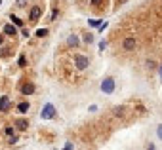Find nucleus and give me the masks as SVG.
<instances>
[{"mask_svg":"<svg viewBox=\"0 0 162 150\" xmlns=\"http://www.w3.org/2000/svg\"><path fill=\"white\" fill-rule=\"evenodd\" d=\"M101 89L105 91V93H112V89H115V80H112V78H107V80H103Z\"/></svg>","mask_w":162,"mask_h":150,"instance_id":"f257e3e1","label":"nucleus"},{"mask_svg":"<svg viewBox=\"0 0 162 150\" xmlns=\"http://www.w3.org/2000/svg\"><path fill=\"white\" fill-rule=\"evenodd\" d=\"M122 48L126 49V52H133V48H136V38H133V36L124 38V42H122Z\"/></svg>","mask_w":162,"mask_h":150,"instance_id":"f03ea898","label":"nucleus"},{"mask_svg":"<svg viewBox=\"0 0 162 150\" xmlns=\"http://www.w3.org/2000/svg\"><path fill=\"white\" fill-rule=\"evenodd\" d=\"M74 63H76V68H86L90 65V61H88V57H82V55H76L74 57Z\"/></svg>","mask_w":162,"mask_h":150,"instance_id":"7ed1b4c3","label":"nucleus"},{"mask_svg":"<svg viewBox=\"0 0 162 150\" xmlns=\"http://www.w3.org/2000/svg\"><path fill=\"white\" fill-rule=\"evenodd\" d=\"M40 13H42V10H40V6H34V8L31 10V15H29V21H31V23H36V21H38V17H40Z\"/></svg>","mask_w":162,"mask_h":150,"instance_id":"20e7f679","label":"nucleus"},{"mask_svg":"<svg viewBox=\"0 0 162 150\" xmlns=\"http://www.w3.org/2000/svg\"><path fill=\"white\" fill-rule=\"evenodd\" d=\"M53 112H55L53 106H52V105H46L44 110H42V118H46V120H48V118H53Z\"/></svg>","mask_w":162,"mask_h":150,"instance_id":"39448f33","label":"nucleus"},{"mask_svg":"<svg viewBox=\"0 0 162 150\" xmlns=\"http://www.w3.org/2000/svg\"><path fill=\"white\" fill-rule=\"evenodd\" d=\"M8 108H12L10 99H8V97H2V99H0V112H6Z\"/></svg>","mask_w":162,"mask_h":150,"instance_id":"423d86ee","label":"nucleus"},{"mask_svg":"<svg viewBox=\"0 0 162 150\" xmlns=\"http://www.w3.org/2000/svg\"><path fill=\"white\" fill-rule=\"evenodd\" d=\"M21 91H23V95H31L33 91H34V85L33 84H25L23 88H21Z\"/></svg>","mask_w":162,"mask_h":150,"instance_id":"0eeeda50","label":"nucleus"},{"mask_svg":"<svg viewBox=\"0 0 162 150\" xmlns=\"http://www.w3.org/2000/svg\"><path fill=\"white\" fill-rule=\"evenodd\" d=\"M16 127L17 129H27V127H29V122H27V120H16Z\"/></svg>","mask_w":162,"mask_h":150,"instance_id":"6e6552de","label":"nucleus"},{"mask_svg":"<svg viewBox=\"0 0 162 150\" xmlns=\"http://www.w3.org/2000/svg\"><path fill=\"white\" fill-rule=\"evenodd\" d=\"M4 32L8 34V36H16V32H17V31H16V27H12V25H6V27H4Z\"/></svg>","mask_w":162,"mask_h":150,"instance_id":"1a4fd4ad","label":"nucleus"},{"mask_svg":"<svg viewBox=\"0 0 162 150\" xmlns=\"http://www.w3.org/2000/svg\"><path fill=\"white\" fill-rule=\"evenodd\" d=\"M17 110H19L21 114H25L27 110H29V103H19V106H17Z\"/></svg>","mask_w":162,"mask_h":150,"instance_id":"9d476101","label":"nucleus"},{"mask_svg":"<svg viewBox=\"0 0 162 150\" xmlns=\"http://www.w3.org/2000/svg\"><path fill=\"white\" fill-rule=\"evenodd\" d=\"M76 44H78V38H76V36H71V38H69V46H76Z\"/></svg>","mask_w":162,"mask_h":150,"instance_id":"9b49d317","label":"nucleus"},{"mask_svg":"<svg viewBox=\"0 0 162 150\" xmlns=\"http://www.w3.org/2000/svg\"><path fill=\"white\" fill-rule=\"evenodd\" d=\"M12 21H13V23H16L17 27H21V25H23V21H21L19 17H16V15H12Z\"/></svg>","mask_w":162,"mask_h":150,"instance_id":"f8f14e48","label":"nucleus"},{"mask_svg":"<svg viewBox=\"0 0 162 150\" xmlns=\"http://www.w3.org/2000/svg\"><path fill=\"white\" fill-rule=\"evenodd\" d=\"M46 34H48V31H46V28H42V31H38V32H36V36H40V38H42V36H46Z\"/></svg>","mask_w":162,"mask_h":150,"instance_id":"ddd939ff","label":"nucleus"},{"mask_svg":"<svg viewBox=\"0 0 162 150\" xmlns=\"http://www.w3.org/2000/svg\"><path fill=\"white\" fill-rule=\"evenodd\" d=\"M17 6H21V8H25V6H27V0H17Z\"/></svg>","mask_w":162,"mask_h":150,"instance_id":"4468645a","label":"nucleus"},{"mask_svg":"<svg viewBox=\"0 0 162 150\" xmlns=\"http://www.w3.org/2000/svg\"><path fill=\"white\" fill-rule=\"evenodd\" d=\"M147 67H149V68H157V63H154V61H149V63H147Z\"/></svg>","mask_w":162,"mask_h":150,"instance_id":"2eb2a0df","label":"nucleus"},{"mask_svg":"<svg viewBox=\"0 0 162 150\" xmlns=\"http://www.w3.org/2000/svg\"><path fill=\"white\" fill-rule=\"evenodd\" d=\"M19 67H25V57H23V55L19 57Z\"/></svg>","mask_w":162,"mask_h":150,"instance_id":"dca6fc26","label":"nucleus"},{"mask_svg":"<svg viewBox=\"0 0 162 150\" xmlns=\"http://www.w3.org/2000/svg\"><path fill=\"white\" fill-rule=\"evenodd\" d=\"M6 135H13V127H6Z\"/></svg>","mask_w":162,"mask_h":150,"instance_id":"f3484780","label":"nucleus"},{"mask_svg":"<svg viewBox=\"0 0 162 150\" xmlns=\"http://www.w3.org/2000/svg\"><path fill=\"white\" fill-rule=\"evenodd\" d=\"M99 23H101V21H90V25H91V27H99Z\"/></svg>","mask_w":162,"mask_h":150,"instance_id":"a211bd4d","label":"nucleus"},{"mask_svg":"<svg viewBox=\"0 0 162 150\" xmlns=\"http://www.w3.org/2000/svg\"><path fill=\"white\" fill-rule=\"evenodd\" d=\"M91 40H94V38H91V36H90V34H88V36H84V42H88V44H90V42H91Z\"/></svg>","mask_w":162,"mask_h":150,"instance_id":"6ab92c4d","label":"nucleus"},{"mask_svg":"<svg viewBox=\"0 0 162 150\" xmlns=\"http://www.w3.org/2000/svg\"><path fill=\"white\" fill-rule=\"evenodd\" d=\"M158 135H160V137H162V127H160V129H158Z\"/></svg>","mask_w":162,"mask_h":150,"instance_id":"aec40b11","label":"nucleus"},{"mask_svg":"<svg viewBox=\"0 0 162 150\" xmlns=\"http://www.w3.org/2000/svg\"><path fill=\"white\" fill-rule=\"evenodd\" d=\"M160 78H162V67H160Z\"/></svg>","mask_w":162,"mask_h":150,"instance_id":"412c9836","label":"nucleus"},{"mask_svg":"<svg viewBox=\"0 0 162 150\" xmlns=\"http://www.w3.org/2000/svg\"><path fill=\"white\" fill-rule=\"evenodd\" d=\"M2 40H4V38H2V36H0V44H2Z\"/></svg>","mask_w":162,"mask_h":150,"instance_id":"4be33fe9","label":"nucleus"},{"mask_svg":"<svg viewBox=\"0 0 162 150\" xmlns=\"http://www.w3.org/2000/svg\"><path fill=\"white\" fill-rule=\"evenodd\" d=\"M0 4H2V0H0Z\"/></svg>","mask_w":162,"mask_h":150,"instance_id":"5701e85b","label":"nucleus"}]
</instances>
